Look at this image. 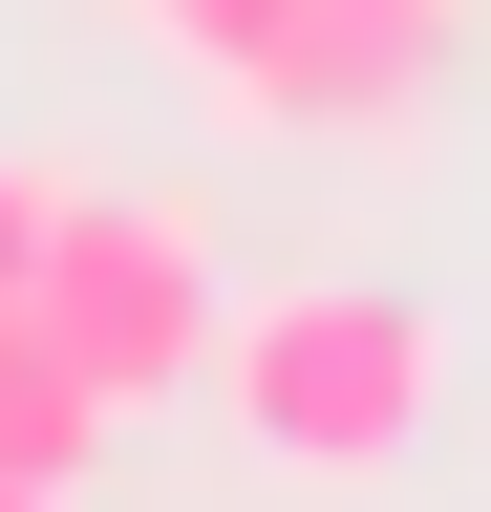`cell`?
<instances>
[{"mask_svg":"<svg viewBox=\"0 0 491 512\" xmlns=\"http://www.w3.org/2000/svg\"><path fill=\"white\" fill-rule=\"evenodd\" d=\"M214 406L257 427L278 470L363 491V470H406V448H427V406H449V320L385 299V278H278V299H235Z\"/></svg>","mask_w":491,"mask_h":512,"instance_id":"1","label":"cell"},{"mask_svg":"<svg viewBox=\"0 0 491 512\" xmlns=\"http://www.w3.org/2000/svg\"><path fill=\"white\" fill-rule=\"evenodd\" d=\"M43 320H65V363L107 384V406H171V384H214V342H235L214 214H193V192H65Z\"/></svg>","mask_w":491,"mask_h":512,"instance_id":"2","label":"cell"},{"mask_svg":"<svg viewBox=\"0 0 491 512\" xmlns=\"http://www.w3.org/2000/svg\"><path fill=\"white\" fill-rule=\"evenodd\" d=\"M427 64H449V0H299V22L235 64V107L257 128H406Z\"/></svg>","mask_w":491,"mask_h":512,"instance_id":"3","label":"cell"},{"mask_svg":"<svg viewBox=\"0 0 491 512\" xmlns=\"http://www.w3.org/2000/svg\"><path fill=\"white\" fill-rule=\"evenodd\" d=\"M107 427H129V406L65 363V320L0 299V470H22V491H86V470H107Z\"/></svg>","mask_w":491,"mask_h":512,"instance_id":"4","label":"cell"},{"mask_svg":"<svg viewBox=\"0 0 491 512\" xmlns=\"http://www.w3.org/2000/svg\"><path fill=\"white\" fill-rule=\"evenodd\" d=\"M278 22H299V0H150V43H171V64H214V86H235Z\"/></svg>","mask_w":491,"mask_h":512,"instance_id":"5","label":"cell"},{"mask_svg":"<svg viewBox=\"0 0 491 512\" xmlns=\"http://www.w3.org/2000/svg\"><path fill=\"white\" fill-rule=\"evenodd\" d=\"M43 256H65V171L0 150V299H43Z\"/></svg>","mask_w":491,"mask_h":512,"instance_id":"6","label":"cell"},{"mask_svg":"<svg viewBox=\"0 0 491 512\" xmlns=\"http://www.w3.org/2000/svg\"><path fill=\"white\" fill-rule=\"evenodd\" d=\"M0 512H65V491H22V470H0Z\"/></svg>","mask_w":491,"mask_h":512,"instance_id":"7","label":"cell"}]
</instances>
